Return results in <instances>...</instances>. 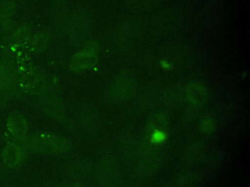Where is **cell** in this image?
<instances>
[{
	"label": "cell",
	"instance_id": "cell-1",
	"mask_svg": "<svg viewBox=\"0 0 250 187\" xmlns=\"http://www.w3.org/2000/svg\"><path fill=\"white\" fill-rule=\"evenodd\" d=\"M17 142H19L25 150L45 154H54L62 151L66 145L64 138L47 132L28 133L23 139Z\"/></svg>",
	"mask_w": 250,
	"mask_h": 187
},
{
	"label": "cell",
	"instance_id": "cell-2",
	"mask_svg": "<svg viewBox=\"0 0 250 187\" xmlns=\"http://www.w3.org/2000/svg\"><path fill=\"white\" fill-rule=\"evenodd\" d=\"M16 86L21 94L37 95L42 94L46 88L44 74L35 68L20 69L16 80Z\"/></svg>",
	"mask_w": 250,
	"mask_h": 187
},
{
	"label": "cell",
	"instance_id": "cell-3",
	"mask_svg": "<svg viewBox=\"0 0 250 187\" xmlns=\"http://www.w3.org/2000/svg\"><path fill=\"white\" fill-rule=\"evenodd\" d=\"M28 121L20 111H12L6 119V131L11 140L20 141L28 134Z\"/></svg>",
	"mask_w": 250,
	"mask_h": 187
},
{
	"label": "cell",
	"instance_id": "cell-4",
	"mask_svg": "<svg viewBox=\"0 0 250 187\" xmlns=\"http://www.w3.org/2000/svg\"><path fill=\"white\" fill-rule=\"evenodd\" d=\"M26 157V150L17 141L9 140L1 151V162L7 168L20 167Z\"/></svg>",
	"mask_w": 250,
	"mask_h": 187
},
{
	"label": "cell",
	"instance_id": "cell-5",
	"mask_svg": "<svg viewBox=\"0 0 250 187\" xmlns=\"http://www.w3.org/2000/svg\"><path fill=\"white\" fill-rule=\"evenodd\" d=\"M97 61V57L94 52L83 51L76 54L71 59V67L73 69L84 70L93 66Z\"/></svg>",
	"mask_w": 250,
	"mask_h": 187
},
{
	"label": "cell",
	"instance_id": "cell-6",
	"mask_svg": "<svg viewBox=\"0 0 250 187\" xmlns=\"http://www.w3.org/2000/svg\"><path fill=\"white\" fill-rule=\"evenodd\" d=\"M187 95L194 105L203 104L207 100V91L204 86L199 83H190L187 88Z\"/></svg>",
	"mask_w": 250,
	"mask_h": 187
},
{
	"label": "cell",
	"instance_id": "cell-7",
	"mask_svg": "<svg viewBox=\"0 0 250 187\" xmlns=\"http://www.w3.org/2000/svg\"><path fill=\"white\" fill-rule=\"evenodd\" d=\"M28 33H29V30L25 26L15 28L9 36V41L14 46H20L27 40Z\"/></svg>",
	"mask_w": 250,
	"mask_h": 187
},
{
	"label": "cell",
	"instance_id": "cell-8",
	"mask_svg": "<svg viewBox=\"0 0 250 187\" xmlns=\"http://www.w3.org/2000/svg\"><path fill=\"white\" fill-rule=\"evenodd\" d=\"M17 5L14 0H5L0 2V19H10L15 15Z\"/></svg>",
	"mask_w": 250,
	"mask_h": 187
},
{
	"label": "cell",
	"instance_id": "cell-9",
	"mask_svg": "<svg viewBox=\"0 0 250 187\" xmlns=\"http://www.w3.org/2000/svg\"><path fill=\"white\" fill-rule=\"evenodd\" d=\"M14 84L13 77L7 66L0 60V91H6Z\"/></svg>",
	"mask_w": 250,
	"mask_h": 187
},
{
	"label": "cell",
	"instance_id": "cell-10",
	"mask_svg": "<svg viewBox=\"0 0 250 187\" xmlns=\"http://www.w3.org/2000/svg\"><path fill=\"white\" fill-rule=\"evenodd\" d=\"M47 44H48L47 35L45 33H38L32 38L30 47L34 52H41L46 48Z\"/></svg>",
	"mask_w": 250,
	"mask_h": 187
},
{
	"label": "cell",
	"instance_id": "cell-11",
	"mask_svg": "<svg viewBox=\"0 0 250 187\" xmlns=\"http://www.w3.org/2000/svg\"><path fill=\"white\" fill-rule=\"evenodd\" d=\"M15 29V22L10 19H0V30L3 33H11Z\"/></svg>",
	"mask_w": 250,
	"mask_h": 187
},
{
	"label": "cell",
	"instance_id": "cell-12",
	"mask_svg": "<svg viewBox=\"0 0 250 187\" xmlns=\"http://www.w3.org/2000/svg\"><path fill=\"white\" fill-rule=\"evenodd\" d=\"M200 128H201V131L204 132H211L214 129V123L212 122L211 119L206 118V119L202 120V122L200 124Z\"/></svg>",
	"mask_w": 250,
	"mask_h": 187
},
{
	"label": "cell",
	"instance_id": "cell-13",
	"mask_svg": "<svg viewBox=\"0 0 250 187\" xmlns=\"http://www.w3.org/2000/svg\"><path fill=\"white\" fill-rule=\"evenodd\" d=\"M3 171H4V170H3V168H2V166L0 165V177H1L2 174H3Z\"/></svg>",
	"mask_w": 250,
	"mask_h": 187
},
{
	"label": "cell",
	"instance_id": "cell-14",
	"mask_svg": "<svg viewBox=\"0 0 250 187\" xmlns=\"http://www.w3.org/2000/svg\"><path fill=\"white\" fill-rule=\"evenodd\" d=\"M0 2H1V0H0Z\"/></svg>",
	"mask_w": 250,
	"mask_h": 187
}]
</instances>
